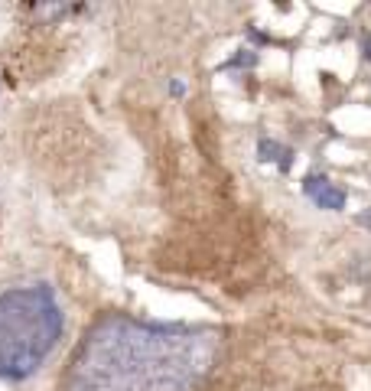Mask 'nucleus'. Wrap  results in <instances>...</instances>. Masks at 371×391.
<instances>
[{
  "label": "nucleus",
  "instance_id": "1",
  "mask_svg": "<svg viewBox=\"0 0 371 391\" xmlns=\"http://www.w3.org/2000/svg\"><path fill=\"white\" fill-rule=\"evenodd\" d=\"M219 349L215 329L111 313L72 353L62 391H196Z\"/></svg>",
  "mask_w": 371,
  "mask_h": 391
},
{
  "label": "nucleus",
  "instance_id": "2",
  "mask_svg": "<svg viewBox=\"0 0 371 391\" xmlns=\"http://www.w3.org/2000/svg\"><path fill=\"white\" fill-rule=\"evenodd\" d=\"M62 310L46 284L0 294V378L23 382L49 359L62 336Z\"/></svg>",
  "mask_w": 371,
  "mask_h": 391
},
{
  "label": "nucleus",
  "instance_id": "3",
  "mask_svg": "<svg viewBox=\"0 0 371 391\" xmlns=\"http://www.w3.org/2000/svg\"><path fill=\"white\" fill-rule=\"evenodd\" d=\"M303 192H306V196H313V202L319 206V209L339 212L345 206V192L339 190V186H333V183H329V176H319V173L306 176V180H303Z\"/></svg>",
  "mask_w": 371,
  "mask_h": 391
},
{
  "label": "nucleus",
  "instance_id": "4",
  "mask_svg": "<svg viewBox=\"0 0 371 391\" xmlns=\"http://www.w3.org/2000/svg\"><path fill=\"white\" fill-rule=\"evenodd\" d=\"M257 157H261V163H277L284 173L290 170V163H293V150L284 147L280 141H270V137H261V143H257Z\"/></svg>",
  "mask_w": 371,
  "mask_h": 391
},
{
  "label": "nucleus",
  "instance_id": "5",
  "mask_svg": "<svg viewBox=\"0 0 371 391\" xmlns=\"http://www.w3.org/2000/svg\"><path fill=\"white\" fill-rule=\"evenodd\" d=\"M257 66V52L254 49H238V56L231 59L225 69H254Z\"/></svg>",
  "mask_w": 371,
  "mask_h": 391
},
{
  "label": "nucleus",
  "instance_id": "6",
  "mask_svg": "<svg viewBox=\"0 0 371 391\" xmlns=\"http://www.w3.org/2000/svg\"><path fill=\"white\" fill-rule=\"evenodd\" d=\"M170 92H173V95H182V92H186V85H182V82H173Z\"/></svg>",
  "mask_w": 371,
  "mask_h": 391
},
{
  "label": "nucleus",
  "instance_id": "7",
  "mask_svg": "<svg viewBox=\"0 0 371 391\" xmlns=\"http://www.w3.org/2000/svg\"><path fill=\"white\" fill-rule=\"evenodd\" d=\"M358 222H362V225H368V229H371V209H368V212H362V215H358Z\"/></svg>",
  "mask_w": 371,
  "mask_h": 391
},
{
  "label": "nucleus",
  "instance_id": "8",
  "mask_svg": "<svg viewBox=\"0 0 371 391\" xmlns=\"http://www.w3.org/2000/svg\"><path fill=\"white\" fill-rule=\"evenodd\" d=\"M365 59H371V36H365Z\"/></svg>",
  "mask_w": 371,
  "mask_h": 391
}]
</instances>
